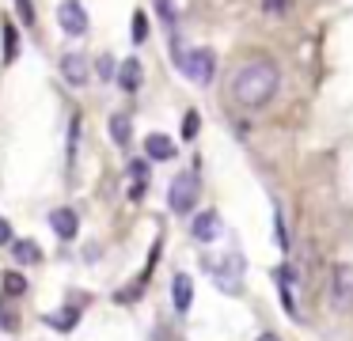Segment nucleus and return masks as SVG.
I'll list each match as a JSON object with an SVG mask.
<instances>
[{
    "label": "nucleus",
    "mask_w": 353,
    "mask_h": 341,
    "mask_svg": "<svg viewBox=\"0 0 353 341\" xmlns=\"http://www.w3.org/2000/svg\"><path fill=\"white\" fill-rule=\"evenodd\" d=\"M198 125H201L198 110H186V118H183V136H186V141H194V136H198Z\"/></svg>",
    "instance_id": "dca6fc26"
},
{
    "label": "nucleus",
    "mask_w": 353,
    "mask_h": 341,
    "mask_svg": "<svg viewBox=\"0 0 353 341\" xmlns=\"http://www.w3.org/2000/svg\"><path fill=\"white\" fill-rule=\"evenodd\" d=\"M110 136H114L118 144H130V118H125V114H114V118H110Z\"/></svg>",
    "instance_id": "ddd939ff"
},
{
    "label": "nucleus",
    "mask_w": 353,
    "mask_h": 341,
    "mask_svg": "<svg viewBox=\"0 0 353 341\" xmlns=\"http://www.w3.org/2000/svg\"><path fill=\"white\" fill-rule=\"evenodd\" d=\"M160 15H163V23L175 19V8H171V0H160Z\"/></svg>",
    "instance_id": "4be33fe9"
},
{
    "label": "nucleus",
    "mask_w": 353,
    "mask_h": 341,
    "mask_svg": "<svg viewBox=\"0 0 353 341\" xmlns=\"http://www.w3.org/2000/svg\"><path fill=\"white\" fill-rule=\"evenodd\" d=\"M16 53H19V34L12 23H4V61H16Z\"/></svg>",
    "instance_id": "2eb2a0df"
},
{
    "label": "nucleus",
    "mask_w": 353,
    "mask_h": 341,
    "mask_svg": "<svg viewBox=\"0 0 353 341\" xmlns=\"http://www.w3.org/2000/svg\"><path fill=\"white\" fill-rule=\"evenodd\" d=\"M171 303H175L179 315H186L194 303V280L186 277V273H175V280H171Z\"/></svg>",
    "instance_id": "6e6552de"
},
{
    "label": "nucleus",
    "mask_w": 353,
    "mask_h": 341,
    "mask_svg": "<svg viewBox=\"0 0 353 341\" xmlns=\"http://www.w3.org/2000/svg\"><path fill=\"white\" fill-rule=\"evenodd\" d=\"M118 83H122L125 91H137L141 87V61L137 57L122 61V68H118Z\"/></svg>",
    "instance_id": "f8f14e48"
},
{
    "label": "nucleus",
    "mask_w": 353,
    "mask_h": 341,
    "mask_svg": "<svg viewBox=\"0 0 353 341\" xmlns=\"http://www.w3.org/2000/svg\"><path fill=\"white\" fill-rule=\"evenodd\" d=\"M99 76H103V80L114 76V61H110V57H99Z\"/></svg>",
    "instance_id": "412c9836"
},
{
    "label": "nucleus",
    "mask_w": 353,
    "mask_h": 341,
    "mask_svg": "<svg viewBox=\"0 0 353 341\" xmlns=\"http://www.w3.org/2000/svg\"><path fill=\"white\" fill-rule=\"evenodd\" d=\"M50 227H54L57 239H77L80 220H77V212H72V209H54V212H50Z\"/></svg>",
    "instance_id": "0eeeda50"
},
{
    "label": "nucleus",
    "mask_w": 353,
    "mask_h": 341,
    "mask_svg": "<svg viewBox=\"0 0 353 341\" xmlns=\"http://www.w3.org/2000/svg\"><path fill=\"white\" fill-rule=\"evenodd\" d=\"M61 76L72 83V87H84L92 80V65H88L84 53H65L61 57Z\"/></svg>",
    "instance_id": "423d86ee"
},
{
    "label": "nucleus",
    "mask_w": 353,
    "mask_h": 341,
    "mask_svg": "<svg viewBox=\"0 0 353 341\" xmlns=\"http://www.w3.org/2000/svg\"><path fill=\"white\" fill-rule=\"evenodd\" d=\"M281 4H285V0H266V8H270V12H281Z\"/></svg>",
    "instance_id": "b1692460"
},
{
    "label": "nucleus",
    "mask_w": 353,
    "mask_h": 341,
    "mask_svg": "<svg viewBox=\"0 0 353 341\" xmlns=\"http://www.w3.org/2000/svg\"><path fill=\"white\" fill-rule=\"evenodd\" d=\"M57 23H61L65 34L80 38V34L88 30V12H84V4H80V0H61V4H57Z\"/></svg>",
    "instance_id": "20e7f679"
},
{
    "label": "nucleus",
    "mask_w": 353,
    "mask_h": 341,
    "mask_svg": "<svg viewBox=\"0 0 353 341\" xmlns=\"http://www.w3.org/2000/svg\"><path fill=\"white\" fill-rule=\"evenodd\" d=\"M259 341H277V338H274V333H262V338H259Z\"/></svg>",
    "instance_id": "393cba45"
},
{
    "label": "nucleus",
    "mask_w": 353,
    "mask_h": 341,
    "mask_svg": "<svg viewBox=\"0 0 353 341\" xmlns=\"http://www.w3.org/2000/svg\"><path fill=\"white\" fill-rule=\"evenodd\" d=\"M148 38V19H145V12H137L133 15V42H145Z\"/></svg>",
    "instance_id": "f3484780"
},
{
    "label": "nucleus",
    "mask_w": 353,
    "mask_h": 341,
    "mask_svg": "<svg viewBox=\"0 0 353 341\" xmlns=\"http://www.w3.org/2000/svg\"><path fill=\"white\" fill-rule=\"evenodd\" d=\"M145 152H148V159H175V141L163 133H148Z\"/></svg>",
    "instance_id": "9b49d317"
},
{
    "label": "nucleus",
    "mask_w": 353,
    "mask_h": 341,
    "mask_svg": "<svg viewBox=\"0 0 353 341\" xmlns=\"http://www.w3.org/2000/svg\"><path fill=\"white\" fill-rule=\"evenodd\" d=\"M190 231H194L198 242H213L216 235H221V216H216V212H198L194 224H190Z\"/></svg>",
    "instance_id": "9d476101"
},
{
    "label": "nucleus",
    "mask_w": 353,
    "mask_h": 341,
    "mask_svg": "<svg viewBox=\"0 0 353 341\" xmlns=\"http://www.w3.org/2000/svg\"><path fill=\"white\" fill-rule=\"evenodd\" d=\"M277 83H281V72H277L274 61L259 57V61H247L236 76H232V99L239 106H266L270 99L277 95Z\"/></svg>",
    "instance_id": "f257e3e1"
},
{
    "label": "nucleus",
    "mask_w": 353,
    "mask_h": 341,
    "mask_svg": "<svg viewBox=\"0 0 353 341\" xmlns=\"http://www.w3.org/2000/svg\"><path fill=\"white\" fill-rule=\"evenodd\" d=\"M330 303L334 311H350L353 307V265H338L334 280H330Z\"/></svg>",
    "instance_id": "39448f33"
},
{
    "label": "nucleus",
    "mask_w": 353,
    "mask_h": 341,
    "mask_svg": "<svg viewBox=\"0 0 353 341\" xmlns=\"http://www.w3.org/2000/svg\"><path fill=\"white\" fill-rule=\"evenodd\" d=\"M4 288H8L12 296H19L27 285H23V277H19V273H4Z\"/></svg>",
    "instance_id": "a211bd4d"
},
{
    "label": "nucleus",
    "mask_w": 353,
    "mask_h": 341,
    "mask_svg": "<svg viewBox=\"0 0 353 341\" xmlns=\"http://www.w3.org/2000/svg\"><path fill=\"white\" fill-rule=\"evenodd\" d=\"M0 326H4V330H16V318H8L4 311H0Z\"/></svg>",
    "instance_id": "5701e85b"
},
{
    "label": "nucleus",
    "mask_w": 353,
    "mask_h": 341,
    "mask_svg": "<svg viewBox=\"0 0 353 341\" xmlns=\"http://www.w3.org/2000/svg\"><path fill=\"white\" fill-rule=\"evenodd\" d=\"M277 292H281V303H285V311H289L292 318L300 315L296 311V296H292V280H296V273H292V265H277Z\"/></svg>",
    "instance_id": "1a4fd4ad"
},
{
    "label": "nucleus",
    "mask_w": 353,
    "mask_h": 341,
    "mask_svg": "<svg viewBox=\"0 0 353 341\" xmlns=\"http://www.w3.org/2000/svg\"><path fill=\"white\" fill-rule=\"evenodd\" d=\"M19 4V15H23V23H34V4L31 0H16Z\"/></svg>",
    "instance_id": "6ab92c4d"
},
{
    "label": "nucleus",
    "mask_w": 353,
    "mask_h": 341,
    "mask_svg": "<svg viewBox=\"0 0 353 341\" xmlns=\"http://www.w3.org/2000/svg\"><path fill=\"white\" fill-rule=\"evenodd\" d=\"M8 242H12V224L0 216V247H8Z\"/></svg>",
    "instance_id": "aec40b11"
},
{
    "label": "nucleus",
    "mask_w": 353,
    "mask_h": 341,
    "mask_svg": "<svg viewBox=\"0 0 353 341\" xmlns=\"http://www.w3.org/2000/svg\"><path fill=\"white\" fill-rule=\"evenodd\" d=\"M39 258H42L39 254V242H31V239H19L16 242V262L27 265V262H39Z\"/></svg>",
    "instance_id": "4468645a"
},
{
    "label": "nucleus",
    "mask_w": 353,
    "mask_h": 341,
    "mask_svg": "<svg viewBox=\"0 0 353 341\" xmlns=\"http://www.w3.org/2000/svg\"><path fill=\"white\" fill-rule=\"evenodd\" d=\"M168 205H171V212H179V216L194 212V205H198V178H194L190 171L175 174V182H171V189H168Z\"/></svg>",
    "instance_id": "7ed1b4c3"
},
{
    "label": "nucleus",
    "mask_w": 353,
    "mask_h": 341,
    "mask_svg": "<svg viewBox=\"0 0 353 341\" xmlns=\"http://www.w3.org/2000/svg\"><path fill=\"white\" fill-rule=\"evenodd\" d=\"M179 68L186 72V80H194V83L205 87V83L213 80L216 57H213V50H186V53H179Z\"/></svg>",
    "instance_id": "f03ea898"
}]
</instances>
